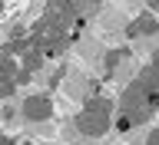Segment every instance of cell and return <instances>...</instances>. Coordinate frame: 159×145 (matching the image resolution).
I'll list each match as a JSON object with an SVG mask.
<instances>
[{"instance_id": "1", "label": "cell", "mask_w": 159, "mask_h": 145, "mask_svg": "<svg viewBox=\"0 0 159 145\" xmlns=\"http://www.w3.org/2000/svg\"><path fill=\"white\" fill-rule=\"evenodd\" d=\"M73 122H76L80 135L96 139V135H106V129H109V112H93V109H83Z\"/></svg>"}, {"instance_id": "2", "label": "cell", "mask_w": 159, "mask_h": 145, "mask_svg": "<svg viewBox=\"0 0 159 145\" xmlns=\"http://www.w3.org/2000/svg\"><path fill=\"white\" fill-rule=\"evenodd\" d=\"M20 116L27 122H47V119H53V99L50 96H27Z\"/></svg>"}, {"instance_id": "3", "label": "cell", "mask_w": 159, "mask_h": 145, "mask_svg": "<svg viewBox=\"0 0 159 145\" xmlns=\"http://www.w3.org/2000/svg\"><path fill=\"white\" fill-rule=\"evenodd\" d=\"M146 99H149V92L143 89V83L133 79V83H126L123 92H119V112L126 116V112H133V109H143V106H146Z\"/></svg>"}, {"instance_id": "4", "label": "cell", "mask_w": 159, "mask_h": 145, "mask_svg": "<svg viewBox=\"0 0 159 145\" xmlns=\"http://www.w3.org/2000/svg\"><path fill=\"white\" fill-rule=\"evenodd\" d=\"M159 33V17H152V13H139L136 20H129V27L123 36H156Z\"/></svg>"}, {"instance_id": "5", "label": "cell", "mask_w": 159, "mask_h": 145, "mask_svg": "<svg viewBox=\"0 0 159 145\" xmlns=\"http://www.w3.org/2000/svg\"><path fill=\"white\" fill-rule=\"evenodd\" d=\"M66 99H73V102H80V99H83V102H86L89 96H93V89H89V83L86 79H83V73H80V69H70L66 73Z\"/></svg>"}, {"instance_id": "6", "label": "cell", "mask_w": 159, "mask_h": 145, "mask_svg": "<svg viewBox=\"0 0 159 145\" xmlns=\"http://www.w3.org/2000/svg\"><path fill=\"white\" fill-rule=\"evenodd\" d=\"M99 23H103V30H109V33H126V27H129V20L123 17L119 7H106L99 13Z\"/></svg>"}, {"instance_id": "7", "label": "cell", "mask_w": 159, "mask_h": 145, "mask_svg": "<svg viewBox=\"0 0 159 145\" xmlns=\"http://www.w3.org/2000/svg\"><path fill=\"white\" fill-rule=\"evenodd\" d=\"M76 46H80V53H83V59H89V63H103V46H99V40L96 36H89V33H83V36L76 40Z\"/></svg>"}, {"instance_id": "8", "label": "cell", "mask_w": 159, "mask_h": 145, "mask_svg": "<svg viewBox=\"0 0 159 145\" xmlns=\"http://www.w3.org/2000/svg\"><path fill=\"white\" fill-rule=\"evenodd\" d=\"M152 112H156V109L149 106H143V109H133V112H126V116H119V132H129V129H136V126H143V122H146L149 116H152Z\"/></svg>"}, {"instance_id": "9", "label": "cell", "mask_w": 159, "mask_h": 145, "mask_svg": "<svg viewBox=\"0 0 159 145\" xmlns=\"http://www.w3.org/2000/svg\"><path fill=\"white\" fill-rule=\"evenodd\" d=\"M129 56H133V49H129V46H123V49H109L106 56H103V76L113 79V73L119 69V63H123V59H129Z\"/></svg>"}, {"instance_id": "10", "label": "cell", "mask_w": 159, "mask_h": 145, "mask_svg": "<svg viewBox=\"0 0 159 145\" xmlns=\"http://www.w3.org/2000/svg\"><path fill=\"white\" fill-rule=\"evenodd\" d=\"M136 79L143 83V89H146V92H159V69H156V66H143Z\"/></svg>"}, {"instance_id": "11", "label": "cell", "mask_w": 159, "mask_h": 145, "mask_svg": "<svg viewBox=\"0 0 159 145\" xmlns=\"http://www.w3.org/2000/svg\"><path fill=\"white\" fill-rule=\"evenodd\" d=\"M103 10H106V7H103L99 0H80V3H76L80 20H83V17H96V13H103Z\"/></svg>"}, {"instance_id": "12", "label": "cell", "mask_w": 159, "mask_h": 145, "mask_svg": "<svg viewBox=\"0 0 159 145\" xmlns=\"http://www.w3.org/2000/svg\"><path fill=\"white\" fill-rule=\"evenodd\" d=\"M43 56H47L43 49H30L27 56H23V66H20V69H27V73H37V69L43 66Z\"/></svg>"}, {"instance_id": "13", "label": "cell", "mask_w": 159, "mask_h": 145, "mask_svg": "<svg viewBox=\"0 0 159 145\" xmlns=\"http://www.w3.org/2000/svg\"><path fill=\"white\" fill-rule=\"evenodd\" d=\"M83 109H93V112H113V102H109L106 96H89L86 102H83Z\"/></svg>"}, {"instance_id": "14", "label": "cell", "mask_w": 159, "mask_h": 145, "mask_svg": "<svg viewBox=\"0 0 159 145\" xmlns=\"http://www.w3.org/2000/svg\"><path fill=\"white\" fill-rule=\"evenodd\" d=\"M113 79H119L123 86H126V83H133V63H129V59H123V63H119V69L113 73Z\"/></svg>"}, {"instance_id": "15", "label": "cell", "mask_w": 159, "mask_h": 145, "mask_svg": "<svg viewBox=\"0 0 159 145\" xmlns=\"http://www.w3.org/2000/svg\"><path fill=\"white\" fill-rule=\"evenodd\" d=\"M17 63H13V56H3V66H0V76L3 79H17Z\"/></svg>"}, {"instance_id": "16", "label": "cell", "mask_w": 159, "mask_h": 145, "mask_svg": "<svg viewBox=\"0 0 159 145\" xmlns=\"http://www.w3.org/2000/svg\"><path fill=\"white\" fill-rule=\"evenodd\" d=\"M66 46H70V40H57V43L47 49V56H63V53H66Z\"/></svg>"}, {"instance_id": "17", "label": "cell", "mask_w": 159, "mask_h": 145, "mask_svg": "<svg viewBox=\"0 0 159 145\" xmlns=\"http://www.w3.org/2000/svg\"><path fill=\"white\" fill-rule=\"evenodd\" d=\"M10 40H27V27L23 23H13L10 27Z\"/></svg>"}, {"instance_id": "18", "label": "cell", "mask_w": 159, "mask_h": 145, "mask_svg": "<svg viewBox=\"0 0 159 145\" xmlns=\"http://www.w3.org/2000/svg\"><path fill=\"white\" fill-rule=\"evenodd\" d=\"M80 135V129H76V122H73V119H70L66 126H63V139H70V142H73V139Z\"/></svg>"}, {"instance_id": "19", "label": "cell", "mask_w": 159, "mask_h": 145, "mask_svg": "<svg viewBox=\"0 0 159 145\" xmlns=\"http://www.w3.org/2000/svg\"><path fill=\"white\" fill-rule=\"evenodd\" d=\"M139 49H146V53H152V56H156V53H159V40H156V36H149L146 43H139Z\"/></svg>"}, {"instance_id": "20", "label": "cell", "mask_w": 159, "mask_h": 145, "mask_svg": "<svg viewBox=\"0 0 159 145\" xmlns=\"http://www.w3.org/2000/svg\"><path fill=\"white\" fill-rule=\"evenodd\" d=\"M13 89H17V79H3V86H0V96H13Z\"/></svg>"}, {"instance_id": "21", "label": "cell", "mask_w": 159, "mask_h": 145, "mask_svg": "<svg viewBox=\"0 0 159 145\" xmlns=\"http://www.w3.org/2000/svg\"><path fill=\"white\" fill-rule=\"evenodd\" d=\"M30 79H33V73H27V69H20V73H17V83H20V86H27Z\"/></svg>"}, {"instance_id": "22", "label": "cell", "mask_w": 159, "mask_h": 145, "mask_svg": "<svg viewBox=\"0 0 159 145\" xmlns=\"http://www.w3.org/2000/svg\"><path fill=\"white\" fill-rule=\"evenodd\" d=\"M143 145H159V129H152V132L146 135V142H143Z\"/></svg>"}, {"instance_id": "23", "label": "cell", "mask_w": 159, "mask_h": 145, "mask_svg": "<svg viewBox=\"0 0 159 145\" xmlns=\"http://www.w3.org/2000/svg\"><path fill=\"white\" fill-rule=\"evenodd\" d=\"M152 66H156V69H159V53H156V56H152Z\"/></svg>"}, {"instance_id": "24", "label": "cell", "mask_w": 159, "mask_h": 145, "mask_svg": "<svg viewBox=\"0 0 159 145\" xmlns=\"http://www.w3.org/2000/svg\"><path fill=\"white\" fill-rule=\"evenodd\" d=\"M152 10H159V3H152Z\"/></svg>"}]
</instances>
